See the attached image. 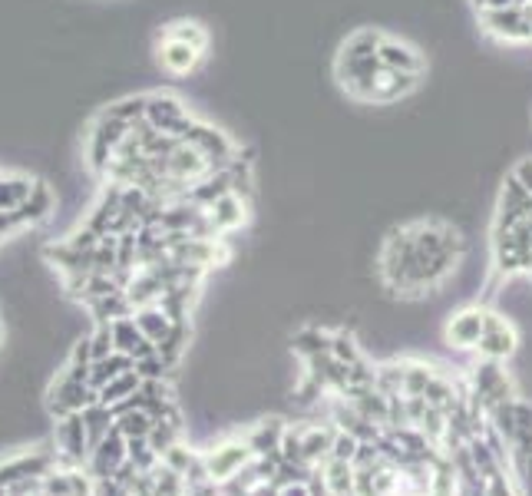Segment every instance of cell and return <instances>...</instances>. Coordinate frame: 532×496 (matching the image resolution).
Wrapping results in <instances>:
<instances>
[{
  "instance_id": "6da1fadb",
  "label": "cell",
  "mask_w": 532,
  "mask_h": 496,
  "mask_svg": "<svg viewBox=\"0 0 532 496\" xmlns=\"http://www.w3.org/2000/svg\"><path fill=\"white\" fill-rule=\"evenodd\" d=\"M463 262V235L443 219H414L387 232L380 278L397 295H430Z\"/></svg>"
},
{
  "instance_id": "7a4b0ae2",
  "label": "cell",
  "mask_w": 532,
  "mask_h": 496,
  "mask_svg": "<svg viewBox=\"0 0 532 496\" xmlns=\"http://www.w3.org/2000/svg\"><path fill=\"white\" fill-rule=\"evenodd\" d=\"M380 30L384 27H357L351 30L334 50V83L338 90L354 103H371V86L380 73Z\"/></svg>"
},
{
  "instance_id": "3957f363",
  "label": "cell",
  "mask_w": 532,
  "mask_h": 496,
  "mask_svg": "<svg viewBox=\"0 0 532 496\" xmlns=\"http://www.w3.org/2000/svg\"><path fill=\"white\" fill-rule=\"evenodd\" d=\"M480 30L496 43L506 47H532V24H529V10L526 4L513 7H499V10H480L476 14Z\"/></svg>"
},
{
  "instance_id": "277c9868",
  "label": "cell",
  "mask_w": 532,
  "mask_h": 496,
  "mask_svg": "<svg viewBox=\"0 0 532 496\" xmlns=\"http://www.w3.org/2000/svg\"><path fill=\"white\" fill-rule=\"evenodd\" d=\"M195 120H199V116L192 113V106L182 100V96L169 93V90L146 93V123L156 126L159 133H169V136L182 139Z\"/></svg>"
},
{
  "instance_id": "5b68a950",
  "label": "cell",
  "mask_w": 532,
  "mask_h": 496,
  "mask_svg": "<svg viewBox=\"0 0 532 496\" xmlns=\"http://www.w3.org/2000/svg\"><path fill=\"white\" fill-rule=\"evenodd\" d=\"M202 212H205V219H209L212 235L228 239V235L238 232L252 219V199H248L245 186H235V189H225L219 199H212Z\"/></svg>"
},
{
  "instance_id": "8992f818",
  "label": "cell",
  "mask_w": 532,
  "mask_h": 496,
  "mask_svg": "<svg viewBox=\"0 0 532 496\" xmlns=\"http://www.w3.org/2000/svg\"><path fill=\"white\" fill-rule=\"evenodd\" d=\"M380 63L394 73H404V77L414 80H427V57L417 43H410L407 37L394 34V30H380Z\"/></svg>"
},
{
  "instance_id": "52a82bcc",
  "label": "cell",
  "mask_w": 532,
  "mask_h": 496,
  "mask_svg": "<svg viewBox=\"0 0 532 496\" xmlns=\"http://www.w3.org/2000/svg\"><path fill=\"white\" fill-rule=\"evenodd\" d=\"M205 57H209V50L195 47V43H189V40L172 37V34H166V30H159L156 34V60L169 77H189V73L202 67Z\"/></svg>"
},
{
  "instance_id": "ba28073f",
  "label": "cell",
  "mask_w": 532,
  "mask_h": 496,
  "mask_svg": "<svg viewBox=\"0 0 532 496\" xmlns=\"http://www.w3.org/2000/svg\"><path fill=\"white\" fill-rule=\"evenodd\" d=\"M483 328H486V311L483 308H463L450 318L447 338H450V344H456V348H480Z\"/></svg>"
},
{
  "instance_id": "9c48e42d",
  "label": "cell",
  "mask_w": 532,
  "mask_h": 496,
  "mask_svg": "<svg viewBox=\"0 0 532 496\" xmlns=\"http://www.w3.org/2000/svg\"><path fill=\"white\" fill-rule=\"evenodd\" d=\"M53 209H57V192H53L50 182L37 179V186H34V192H30V199L20 202V206L14 209V215H17V222L24 225V229H34V225L50 219Z\"/></svg>"
},
{
  "instance_id": "30bf717a",
  "label": "cell",
  "mask_w": 532,
  "mask_h": 496,
  "mask_svg": "<svg viewBox=\"0 0 532 496\" xmlns=\"http://www.w3.org/2000/svg\"><path fill=\"white\" fill-rule=\"evenodd\" d=\"M37 179L27 176V172H14V169H0V212H14L20 202L30 199Z\"/></svg>"
},
{
  "instance_id": "8fae6325",
  "label": "cell",
  "mask_w": 532,
  "mask_h": 496,
  "mask_svg": "<svg viewBox=\"0 0 532 496\" xmlns=\"http://www.w3.org/2000/svg\"><path fill=\"white\" fill-rule=\"evenodd\" d=\"M133 368H136V361L129 358V354L113 351L110 358H103V361H93V364H90V387H96V391H100V387H103V384H110L113 377L126 374V371H133Z\"/></svg>"
},
{
  "instance_id": "7c38bea8",
  "label": "cell",
  "mask_w": 532,
  "mask_h": 496,
  "mask_svg": "<svg viewBox=\"0 0 532 496\" xmlns=\"http://www.w3.org/2000/svg\"><path fill=\"white\" fill-rule=\"evenodd\" d=\"M139 387H143V374H139L136 368L133 371H126V374H119V377H113L110 384H103L100 391V404H106V407H113V404H119V401H126V397H133Z\"/></svg>"
},
{
  "instance_id": "4fadbf2b",
  "label": "cell",
  "mask_w": 532,
  "mask_h": 496,
  "mask_svg": "<svg viewBox=\"0 0 532 496\" xmlns=\"http://www.w3.org/2000/svg\"><path fill=\"white\" fill-rule=\"evenodd\" d=\"M86 341H90V358H93V361L110 358V354L116 351V344H113V325H96V331H93Z\"/></svg>"
},
{
  "instance_id": "5bb4252c",
  "label": "cell",
  "mask_w": 532,
  "mask_h": 496,
  "mask_svg": "<svg viewBox=\"0 0 532 496\" xmlns=\"http://www.w3.org/2000/svg\"><path fill=\"white\" fill-rule=\"evenodd\" d=\"M509 172H513V176L523 182V186L529 189V196H532V159H519V163L509 169Z\"/></svg>"
},
{
  "instance_id": "9a60e30c",
  "label": "cell",
  "mask_w": 532,
  "mask_h": 496,
  "mask_svg": "<svg viewBox=\"0 0 532 496\" xmlns=\"http://www.w3.org/2000/svg\"><path fill=\"white\" fill-rule=\"evenodd\" d=\"M473 10L480 14V10H499V7H513V4H523V0H470Z\"/></svg>"
},
{
  "instance_id": "2e32d148",
  "label": "cell",
  "mask_w": 532,
  "mask_h": 496,
  "mask_svg": "<svg viewBox=\"0 0 532 496\" xmlns=\"http://www.w3.org/2000/svg\"><path fill=\"white\" fill-rule=\"evenodd\" d=\"M0 496H7V493H4V490H0Z\"/></svg>"
}]
</instances>
